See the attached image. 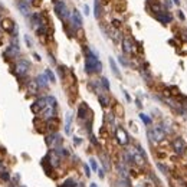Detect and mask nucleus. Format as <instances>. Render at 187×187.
Returning <instances> with one entry per match:
<instances>
[{"instance_id": "bb28decb", "label": "nucleus", "mask_w": 187, "mask_h": 187, "mask_svg": "<svg viewBox=\"0 0 187 187\" xmlns=\"http://www.w3.org/2000/svg\"><path fill=\"white\" fill-rule=\"evenodd\" d=\"M101 85H102V88H104L105 91L110 89V81H108L107 78H101Z\"/></svg>"}, {"instance_id": "72a5a7b5", "label": "nucleus", "mask_w": 187, "mask_h": 187, "mask_svg": "<svg viewBox=\"0 0 187 187\" xmlns=\"http://www.w3.org/2000/svg\"><path fill=\"white\" fill-rule=\"evenodd\" d=\"M177 16H178V19H182V20H184V19H186V16H184V13H183L182 10L177 12Z\"/></svg>"}, {"instance_id": "b1692460", "label": "nucleus", "mask_w": 187, "mask_h": 187, "mask_svg": "<svg viewBox=\"0 0 187 187\" xmlns=\"http://www.w3.org/2000/svg\"><path fill=\"white\" fill-rule=\"evenodd\" d=\"M117 168H118V173H120L124 178H127V168H125V165L122 164V163H118Z\"/></svg>"}, {"instance_id": "f257e3e1", "label": "nucleus", "mask_w": 187, "mask_h": 187, "mask_svg": "<svg viewBox=\"0 0 187 187\" xmlns=\"http://www.w3.org/2000/svg\"><path fill=\"white\" fill-rule=\"evenodd\" d=\"M102 71V63L98 59V53L95 50L87 49L85 52V72L92 75V73H99Z\"/></svg>"}, {"instance_id": "39448f33", "label": "nucleus", "mask_w": 187, "mask_h": 187, "mask_svg": "<svg viewBox=\"0 0 187 187\" xmlns=\"http://www.w3.org/2000/svg\"><path fill=\"white\" fill-rule=\"evenodd\" d=\"M171 147H173V150H174V153L178 154V155H183L184 153H186V150H187L186 141H184L182 137L174 138V140H173V143H171Z\"/></svg>"}, {"instance_id": "1a4fd4ad", "label": "nucleus", "mask_w": 187, "mask_h": 187, "mask_svg": "<svg viewBox=\"0 0 187 187\" xmlns=\"http://www.w3.org/2000/svg\"><path fill=\"white\" fill-rule=\"evenodd\" d=\"M5 55L9 58V59H16L17 56L20 55V49H19V45H13L7 46V49L5 50Z\"/></svg>"}, {"instance_id": "2eb2a0df", "label": "nucleus", "mask_w": 187, "mask_h": 187, "mask_svg": "<svg viewBox=\"0 0 187 187\" xmlns=\"http://www.w3.org/2000/svg\"><path fill=\"white\" fill-rule=\"evenodd\" d=\"M17 7H19V10L22 12L23 16H30V7H29V3H26L25 0H20V2L17 3Z\"/></svg>"}, {"instance_id": "9d476101", "label": "nucleus", "mask_w": 187, "mask_h": 187, "mask_svg": "<svg viewBox=\"0 0 187 187\" xmlns=\"http://www.w3.org/2000/svg\"><path fill=\"white\" fill-rule=\"evenodd\" d=\"M115 135H117V140H118V143L121 144V145H127L128 144V141H130V138H128V134L125 132V130L124 128H117L115 131Z\"/></svg>"}, {"instance_id": "0eeeda50", "label": "nucleus", "mask_w": 187, "mask_h": 187, "mask_svg": "<svg viewBox=\"0 0 187 187\" xmlns=\"http://www.w3.org/2000/svg\"><path fill=\"white\" fill-rule=\"evenodd\" d=\"M71 25L73 29H81L83 25V20H82V16H81V13H79V10H76V9H73V10L71 12Z\"/></svg>"}, {"instance_id": "412c9836", "label": "nucleus", "mask_w": 187, "mask_h": 187, "mask_svg": "<svg viewBox=\"0 0 187 187\" xmlns=\"http://www.w3.org/2000/svg\"><path fill=\"white\" fill-rule=\"evenodd\" d=\"M28 88H29V92L30 93H36L39 91V85H38L36 81H30L29 85H28Z\"/></svg>"}, {"instance_id": "393cba45", "label": "nucleus", "mask_w": 187, "mask_h": 187, "mask_svg": "<svg viewBox=\"0 0 187 187\" xmlns=\"http://www.w3.org/2000/svg\"><path fill=\"white\" fill-rule=\"evenodd\" d=\"M46 101H48V105H49V107H53V108H56V104H58V102H56V98H55V97L48 95V97H46Z\"/></svg>"}, {"instance_id": "6e6552de", "label": "nucleus", "mask_w": 187, "mask_h": 187, "mask_svg": "<svg viewBox=\"0 0 187 187\" xmlns=\"http://www.w3.org/2000/svg\"><path fill=\"white\" fill-rule=\"evenodd\" d=\"M48 107V101H46V97H42V98H39L35 101V104L30 107L32 108V111L35 112V114H40L42 111L45 110Z\"/></svg>"}, {"instance_id": "aec40b11", "label": "nucleus", "mask_w": 187, "mask_h": 187, "mask_svg": "<svg viewBox=\"0 0 187 187\" xmlns=\"http://www.w3.org/2000/svg\"><path fill=\"white\" fill-rule=\"evenodd\" d=\"M71 121H72V114L68 112L66 114V124H65V132L66 134H71Z\"/></svg>"}, {"instance_id": "ddd939ff", "label": "nucleus", "mask_w": 187, "mask_h": 187, "mask_svg": "<svg viewBox=\"0 0 187 187\" xmlns=\"http://www.w3.org/2000/svg\"><path fill=\"white\" fill-rule=\"evenodd\" d=\"M56 108H53V107H46L42 112H40V117L42 118H45V120H52V118H55V114H56Z\"/></svg>"}, {"instance_id": "37998d69", "label": "nucleus", "mask_w": 187, "mask_h": 187, "mask_svg": "<svg viewBox=\"0 0 187 187\" xmlns=\"http://www.w3.org/2000/svg\"><path fill=\"white\" fill-rule=\"evenodd\" d=\"M89 187H98V186H97L95 183H91V186H89Z\"/></svg>"}, {"instance_id": "c9c22d12", "label": "nucleus", "mask_w": 187, "mask_h": 187, "mask_svg": "<svg viewBox=\"0 0 187 187\" xmlns=\"http://www.w3.org/2000/svg\"><path fill=\"white\" fill-rule=\"evenodd\" d=\"M73 143L76 144V145H79V144L82 143V141H81V138H78V137H73Z\"/></svg>"}, {"instance_id": "473e14b6", "label": "nucleus", "mask_w": 187, "mask_h": 187, "mask_svg": "<svg viewBox=\"0 0 187 187\" xmlns=\"http://www.w3.org/2000/svg\"><path fill=\"white\" fill-rule=\"evenodd\" d=\"M25 42H26V45H28V48H32V40H30V38H29L28 35L25 36Z\"/></svg>"}, {"instance_id": "6ab92c4d", "label": "nucleus", "mask_w": 187, "mask_h": 187, "mask_svg": "<svg viewBox=\"0 0 187 187\" xmlns=\"http://www.w3.org/2000/svg\"><path fill=\"white\" fill-rule=\"evenodd\" d=\"M93 15H95V19H99V17H101V3H99V0H95V5H93Z\"/></svg>"}, {"instance_id": "5701e85b", "label": "nucleus", "mask_w": 187, "mask_h": 187, "mask_svg": "<svg viewBox=\"0 0 187 187\" xmlns=\"http://www.w3.org/2000/svg\"><path fill=\"white\" fill-rule=\"evenodd\" d=\"M99 104L102 105V107H108L110 105V98H108V95H102V93H99Z\"/></svg>"}, {"instance_id": "f8f14e48", "label": "nucleus", "mask_w": 187, "mask_h": 187, "mask_svg": "<svg viewBox=\"0 0 187 187\" xmlns=\"http://www.w3.org/2000/svg\"><path fill=\"white\" fill-rule=\"evenodd\" d=\"M130 153H131L132 160H134V163H135V164H138V165H143L144 163H145V155H144V154H141V153H140L138 150H131Z\"/></svg>"}, {"instance_id": "58836bf2", "label": "nucleus", "mask_w": 187, "mask_h": 187, "mask_svg": "<svg viewBox=\"0 0 187 187\" xmlns=\"http://www.w3.org/2000/svg\"><path fill=\"white\" fill-rule=\"evenodd\" d=\"M62 187H65V186H62ZM71 187H83V184H81V183H76L75 186H71Z\"/></svg>"}, {"instance_id": "ea45409f", "label": "nucleus", "mask_w": 187, "mask_h": 187, "mask_svg": "<svg viewBox=\"0 0 187 187\" xmlns=\"http://www.w3.org/2000/svg\"><path fill=\"white\" fill-rule=\"evenodd\" d=\"M165 5L168 6V7H171V5H173V3H171L170 0H165Z\"/></svg>"}, {"instance_id": "423d86ee", "label": "nucleus", "mask_w": 187, "mask_h": 187, "mask_svg": "<svg viewBox=\"0 0 187 187\" xmlns=\"http://www.w3.org/2000/svg\"><path fill=\"white\" fill-rule=\"evenodd\" d=\"M46 144L52 150H58L59 147H62V137L59 134H56V132H52L50 135L46 137Z\"/></svg>"}, {"instance_id": "9b49d317", "label": "nucleus", "mask_w": 187, "mask_h": 187, "mask_svg": "<svg viewBox=\"0 0 187 187\" xmlns=\"http://www.w3.org/2000/svg\"><path fill=\"white\" fill-rule=\"evenodd\" d=\"M155 19H157L158 22H161L163 25H168V23H171V16H170V13H168V12H164V10L158 12V13L155 15Z\"/></svg>"}, {"instance_id": "4c0bfd02", "label": "nucleus", "mask_w": 187, "mask_h": 187, "mask_svg": "<svg viewBox=\"0 0 187 187\" xmlns=\"http://www.w3.org/2000/svg\"><path fill=\"white\" fill-rule=\"evenodd\" d=\"M98 171H99V173H98L99 177H101V178H104V176H105V174H104V170H98Z\"/></svg>"}, {"instance_id": "a878e982", "label": "nucleus", "mask_w": 187, "mask_h": 187, "mask_svg": "<svg viewBox=\"0 0 187 187\" xmlns=\"http://www.w3.org/2000/svg\"><path fill=\"white\" fill-rule=\"evenodd\" d=\"M140 118H141V121L145 124V125H150L151 124V118L148 115H145V114H140Z\"/></svg>"}, {"instance_id": "4468645a", "label": "nucleus", "mask_w": 187, "mask_h": 187, "mask_svg": "<svg viewBox=\"0 0 187 187\" xmlns=\"http://www.w3.org/2000/svg\"><path fill=\"white\" fill-rule=\"evenodd\" d=\"M36 82H38L39 88L42 89H46L48 87H49V79H48V76H46V73H42V75H38V78H36Z\"/></svg>"}, {"instance_id": "4be33fe9", "label": "nucleus", "mask_w": 187, "mask_h": 187, "mask_svg": "<svg viewBox=\"0 0 187 187\" xmlns=\"http://www.w3.org/2000/svg\"><path fill=\"white\" fill-rule=\"evenodd\" d=\"M110 65H111V69H112V72H114V75L115 76H121V73H120V71H118V66H117V63H115V61L112 59V58H110Z\"/></svg>"}, {"instance_id": "a19ab883", "label": "nucleus", "mask_w": 187, "mask_h": 187, "mask_svg": "<svg viewBox=\"0 0 187 187\" xmlns=\"http://www.w3.org/2000/svg\"><path fill=\"white\" fill-rule=\"evenodd\" d=\"M173 3H174V5H177V6H180V0H173Z\"/></svg>"}, {"instance_id": "f3484780", "label": "nucleus", "mask_w": 187, "mask_h": 187, "mask_svg": "<svg viewBox=\"0 0 187 187\" xmlns=\"http://www.w3.org/2000/svg\"><path fill=\"white\" fill-rule=\"evenodd\" d=\"M122 50H124V53H132L134 52V46H132V42L130 39H124L122 40Z\"/></svg>"}, {"instance_id": "79ce46f5", "label": "nucleus", "mask_w": 187, "mask_h": 187, "mask_svg": "<svg viewBox=\"0 0 187 187\" xmlns=\"http://www.w3.org/2000/svg\"><path fill=\"white\" fill-rule=\"evenodd\" d=\"M35 58H36V61H40V56H39L38 53H35Z\"/></svg>"}, {"instance_id": "7ed1b4c3", "label": "nucleus", "mask_w": 187, "mask_h": 187, "mask_svg": "<svg viewBox=\"0 0 187 187\" xmlns=\"http://www.w3.org/2000/svg\"><path fill=\"white\" fill-rule=\"evenodd\" d=\"M55 12H56V16L59 17L61 20H63V22L71 17V12L68 10V6L62 0H55Z\"/></svg>"}, {"instance_id": "c85d7f7f", "label": "nucleus", "mask_w": 187, "mask_h": 187, "mask_svg": "<svg viewBox=\"0 0 187 187\" xmlns=\"http://www.w3.org/2000/svg\"><path fill=\"white\" fill-rule=\"evenodd\" d=\"M102 164H104V168H105V170L110 171L111 165H110V163H108V158H107V157H104V155H102Z\"/></svg>"}, {"instance_id": "cd10ccee", "label": "nucleus", "mask_w": 187, "mask_h": 187, "mask_svg": "<svg viewBox=\"0 0 187 187\" xmlns=\"http://www.w3.org/2000/svg\"><path fill=\"white\" fill-rule=\"evenodd\" d=\"M45 73H46V76H48V79H49L50 82H55V81H56L55 75H53V72L50 71V69H46V71H45Z\"/></svg>"}, {"instance_id": "2f4dec72", "label": "nucleus", "mask_w": 187, "mask_h": 187, "mask_svg": "<svg viewBox=\"0 0 187 187\" xmlns=\"http://www.w3.org/2000/svg\"><path fill=\"white\" fill-rule=\"evenodd\" d=\"M89 161H91V167H92L93 170H98V164H97V160L91 158V160H89Z\"/></svg>"}, {"instance_id": "c756f323", "label": "nucleus", "mask_w": 187, "mask_h": 187, "mask_svg": "<svg viewBox=\"0 0 187 187\" xmlns=\"http://www.w3.org/2000/svg\"><path fill=\"white\" fill-rule=\"evenodd\" d=\"M0 176H2V178H3V180H6V182H7V180L10 178V176H9V173H7V171H6V170H2V171H0Z\"/></svg>"}, {"instance_id": "20e7f679", "label": "nucleus", "mask_w": 187, "mask_h": 187, "mask_svg": "<svg viewBox=\"0 0 187 187\" xmlns=\"http://www.w3.org/2000/svg\"><path fill=\"white\" fill-rule=\"evenodd\" d=\"M29 69H30V63L26 59H19L16 62V65H15V72H16L17 76H20V78L28 75Z\"/></svg>"}, {"instance_id": "7c9ffc66", "label": "nucleus", "mask_w": 187, "mask_h": 187, "mask_svg": "<svg viewBox=\"0 0 187 187\" xmlns=\"http://www.w3.org/2000/svg\"><path fill=\"white\" fill-rule=\"evenodd\" d=\"M118 62H120L121 65H124V66H130V63L127 62V59L124 58V56H120V58H118Z\"/></svg>"}, {"instance_id": "a211bd4d", "label": "nucleus", "mask_w": 187, "mask_h": 187, "mask_svg": "<svg viewBox=\"0 0 187 187\" xmlns=\"http://www.w3.org/2000/svg\"><path fill=\"white\" fill-rule=\"evenodd\" d=\"M87 115H88V107L85 104L79 105V108H78V118L79 120H85Z\"/></svg>"}, {"instance_id": "e433bc0d", "label": "nucleus", "mask_w": 187, "mask_h": 187, "mask_svg": "<svg viewBox=\"0 0 187 187\" xmlns=\"http://www.w3.org/2000/svg\"><path fill=\"white\" fill-rule=\"evenodd\" d=\"M83 12H85V15H89V7L87 5L83 6Z\"/></svg>"}, {"instance_id": "f03ea898", "label": "nucleus", "mask_w": 187, "mask_h": 187, "mask_svg": "<svg viewBox=\"0 0 187 187\" xmlns=\"http://www.w3.org/2000/svg\"><path fill=\"white\" fill-rule=\"evenodd\" d=\"M147 135H148L150 141L151 143H160V141H163L165 137V131L163 130V127L161 125H155L153 128H150L148 131H147Z\"/></svg>"}, {"instance_id": "dca6fc26", "label": "nucleus", "mask_w": 187, "mask_h": 187, "mask_svg": "<svg viewBox=\"0 0 187 187\" xmlns=\"http://www.w3.org/2000/svg\"><path fill=\"white\" fill-rule=\"evenodd\" d=\"M2 28L5 29L6 32H9V33H10L12 30H15V29H17L16 26H15V23L12 22L10 19H3V20H2Z\"/></svg>"}, {"instance_id": "f704fd0d", "label": "nucleus", "mask_w": 187, "mask_h": 187, "mask_svg": "<svg viewBox=\"0 0 187 187\" xmlns=\"http://www.w3.org/2000/svg\"><path fill=\"white\" fill-rule=\"evenodd\" d=\"M83 168H85V174H87V176H91V170H89V167H88V165H87V164H85V165H83Z\"/></svg>"}]
</instances>
